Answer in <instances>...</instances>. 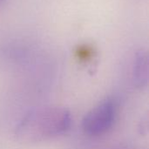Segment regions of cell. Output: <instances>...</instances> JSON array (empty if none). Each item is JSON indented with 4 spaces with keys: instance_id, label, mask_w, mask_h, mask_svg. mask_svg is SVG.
Returning a JSON list of instances; mask_svg holds the SVG:
<instances>
[{
    "instance_id": "obj_1",
    "label": "cell",
    "mask_w": 149,
    "mask_h": 149,
    "mask_svg": "<svg viewBox=\"0 0 149 149\" xmlns=\"http://www.w3.org/2000/svg\"><path fill=\"white\" fill-rule=\"evenodd\" d=\"M72 126L70 112L60 107H41L29 111L15 129L17 140L34 143L47 141L66 133Z\"/></svg>"
},
{
    "instance_id": "obj_2",
    "label": "cell",
    "mask_w": 149,
    "mask_h": 149,
    "mask_svg": "<svg viewBox=\"0 0 149 149\" xmlns=\"http://www.w3.org/2000/svg\"><path fill=\"white\" fill-rule=\"evenodd\" d=\"M119 111L115 98L109 97L89 111L83 119L82 128L91 136H100L108 132L114 125Z\"/></svg>"
},
{
    "instance_id": "obj_3",
    "label": "cell",
    "mask_w": 149,
    "mask_h": 149,
    "mask_svg": "<svg viewBox=\"0 0 149 149\" xmlns=\"http://www.w3.org/2000/svg\"><path fill=\"white\" fill-rule=\"evenodd\" d=\"M148 79V53L141 50L134 58L133 67V80L136 86L143 87L147 86Z\"/></svg>"
},
{
    "instance_id": "obj_4",
    "label": "cell",
    "mask_w": 149,
    "mask_h": 149,
    "mask_svg": "<svg viewBox=\"0 0 149 149\" xmlns=\"http://www.w3.org/2000/svg\"><path fill=\"white\" fill-rule=\"evenodd\" d=\"M112 149H127V148H124V147H117V148H113Z\"/></svg>"
},
{
    "instance_id": "obj_5",
    "label": "cell",
    "mask_w": 149,
    "mask_h": 149,
    "mask_svg": "<svg viewBox=\"0 0 149 149\" xmlns=\"http://www.w3.org/2000/svg\"><path fill=\"white\" fill-rule=\"evenodd\" d=\"M2 1H3V0H0V3H1V2H2Z\"/></svg>"
}]
</instances>
